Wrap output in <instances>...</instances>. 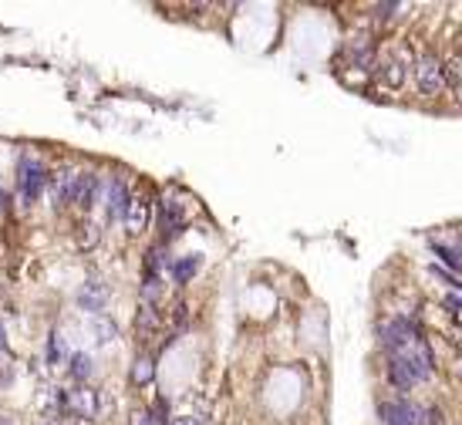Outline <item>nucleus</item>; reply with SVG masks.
Wrapping results in <instances>:
<instances>
[{
    "label": "nucleus",
    "mask_w": 462,
    "mask_h": 425,
    "mask_svg": "<svg viewBox=\"0 0 462 425\" xmlns=\"http://www.w3.org/2000/svg\"><path fill=\"white\" fill-rule=\"evenodd\" d=\"M44 183H47V172H44L41 159L24 155L21 165H17V189H21V199H24V203H34L41 196V189H44Z\"/></svg>",
    "instance_id": "obj_1"
},
{
    "label": "nucleus",
    "mask_w": 462,
    "mask_h": 425,
    "mask_svg": "<svg viewBox=\"0 0 462 425\" xmlns=\"http://www.w3.org/2000/svg\"><path fill=\"white\" fill-rule=\"evenodd\" d=\"M415 81H419L422 95H439L446 88L442 84V61L432 58V54H425L422 61H419V68H415Z\"/></svg>",
    "instance_id": "obj_2"
},
{
    "label": "nucleus",
    "mask_w": 462,
    "mask_h": 425,
    "mask_svg": "<svg viewBox=\"0 0 462 425\" xmlns=\"http://www.w3.org/2000/svg\"><path fill=\"white\" fill-rule=\"evenodd\" d=\"M183 230H186V213L179 209V203H162V209H159V233H162V240L169 243Z\"/></svg>",
    "instance_id": "obj_3"
},
{
    "label": "nucleus",
    "mask_w": 462,
    "mask_h": 425,
    "mask_svg": "<svg viewBox=\"0 0 462 425\" xmlns=\"http://www.w3.org/2000/svg\"><path fill=\"white\" fill-rule=\"evenodd\" d=\"M102 405H105V398L98 391H91V388H81L75 395H68V409L75 415H81V419H95L102 412Z\"/></svg>",
    "instance_id": "obj_4"
},
{
    "label": "nucleus",
    "mask_w": 462,
    "mask_h": 425,
    "mask_svg": "<svg viewBox=\"0 0 462 425\" xmlns=\"http://www.w3.org/2000/svg\"><path fill=\"white\" fill-rule=\"evenodd\" d=\"M102 189V179L95 172H75V186H71V203L78 206H91L95 196Z\"/></svg>",
    "instance_id": "obj_5"
},
{
    "label": "nucleus",
    "mask_w": 462,
    "mask_h": 425,
    "mask_svg": "<svg viewBox=\"0 0 462 425\" xmlns=\"http://www.w3.org/2000/svg\"><path fill=\"white\" fill-rule=\"evenodd\" d=\"M382 415L388 425H425L422 412L408 402H395V405H382Z\"/></svg>",
    "instance_id": "obj_6"
},
{
    "label": "nucleus",
    "mask_w": 462,
    "mask_h": 425,
    "mask_svg": "<svg viewBox=\"0 0 462 425\" xmlns=\"http://www.w3.org/2000/svg\"><path fill=\"white\" fill-rule=\"evenodd\" d=\"M105 301H108V287L98 284V280H88V284L78 290V304H81L84 310H102L105 308Z\"/></svg>",
    "instance_id": "obj_7"
},
{
    "label": "nucleus",
    "mask_w": 462,
    "mask_h": 425,
    "mask_svg": "<svg viewBox=\"0 0 462 425\" xmlns=\"http://www.w3.org/2000/svg\"><path fill=\"white\" fill-rule=\"evenodd\" d=\"M105 199H108V216H112V220H122L125 209H128V203H132V196H128V189H125L122 179H112V183H108Z\"/></svg>",
    "instance_id": "obj_8"
},
{
    "label": "nucleus",
    "mask_w": 462,
    "mask_h": 425,
    "mask_svg": "<svg viewBox=\"0 0 462 425\" xmlns=\"http://www.w3.org/2000/svg\"><path fill=\"white\" fill-rule=\"evenodd\" d=\"M146 223H149V206L142 199H132L128 209H125V227H128V233H142Z\"/></svg>",
    "instance_id": "obj_9"
},
{
    "label": "nucleus",
    "mask_w": 462,
    "mask_h": 425,
    "mask_svg": "<svg viewBox=\"0 0 462 425\" xmlns=\"http://www.w3.org/2000/svg\"><path fill=\"white\" fill-rule=\"evenodd\" d=\"M155 331H159V314H155L152 308H142L139 317H135V334H139V341H152Z\"/></svg>",
    "instance_id": "obj_10"
},
{
    "label": "nucleus",
    "mask_w": 462,
    "mask_h": 425,
    "mask_svg": "<svg viewBox=\"0 0 462 425\" xmlns=\"http://www.w3.org/2000/svg\"><path fill=\"white\" fill-rule=\"evenodd\" d=\"M199 267H203V257H196V253H193V257L176 260L169 271H172V277H176L179 284H186V280H193V277H196V271H199Z\"/></svg>",
    "instance_id": "obj_11"
},
{
    "label": "nucleus",
    "mask_w": 462,
    "mask_h": 425,
    "mask_svg": "<svg viewBox=\"0 0 462 425\" xmlns=\"http://www.w3.org/2000/svg\"><path fill=\"white\" fill-rule=\"evenodd\" d=\"M165 267H172V260L165 257V250H162V246H152V250H149V257H146V273H149V277H159Z\"/></svg>",
    "instance_id": "obj_12"
},
{
    "label": "nucleus",
    "mask_w": 462,
    "mask_h": 425,
    "mask_svg": "<svg viewBox=\"0 0 462 425\" xmlns=\"http://www.w3.org/2000/svg\"><path fill=\"white\" fill-rule=\"evenodd\" d=\"M71 378L75 382H88L91 378V358L88 354H71Z\"/></svg>",
    "instance_id": "obj_13"
},
{
    "label": "nucleus",
    "mask_w": 462,
    "mask_h": 425,
    "mask_svg": "<svg viewBox=\"0 0 462 425\" xmlns=\"http://www.w3.org/2000/svg\"><path fill=\"white\" fill-rule=\"evenodd\" d=\"M152 375H155L152 361H149V358H139V361H135V368H132V382H135V385H149V382H152Z\"/></svg>",
    "instance_id": "obj_14"
},
{
    "label": "nucleus",
    "mask_w": 462,
    "mask_h": 425,
    "mask_svg": "<svg viewBox=\"0 0 462 425\" xmlns=\"http://www.w3.org/2000/svg\"><path fill=\"white\" fill-rule=\"evenodd\" d=\"M432 250H435V257H439L446 267L459 271V250H456V246H446V243H432Z\"/></svg>",
    "instance_id": "obj_15"
},
{
    "label": "nucleus",
    "mask_w": 462,
    "mask_h": 425,
    "mask_svg": "<svg viewBox=\"0 0 462 425\" xmlns=\"http://www.w3.org/2000/svg\"><path fill=\"white\" fill-rule=\"evenodd\" d=\"M382 78H385L391 88H398V84L405 81V68H402V61H391V65H385V68H382Z\"/></svg>",
    "instance_id": "obj_16"
},
{
    "label": "nucleus",
    "mask_w": 462,
    "mask_h": 425,
    "mask_svg": "<svg viewBox=\"0 0 462 425\" xmlns=\"http://www.w3.org/2000/svg\"><path fill=\"white\" fill-rule=\"evenodd\" d=\"M61 358H65V341H61V334H51V341H47V361L58 365Z\"/></svg>",
    "instance_id": "obj_17"
},
{
    "label": "nucleus",
    "mask_w": 462,
    "mask_h": 425,
    "mask_svg": "<svg viewBox=\"0 0 462 425\" xmlns=\"http://www.w3.org/2000/svg\"><path fill=\"white\" fill-rule=\"evenodd\" d=\"M459 61H449V65H442V84H449V88H459Z\"/></svg>",
    "instance_id": "obj_18"
},
{
    "label": "nucleus",
    "mask_w": 462,
    "mask_h": 425,
    "mask_svg": "<svg viewBox=\"0 0 462 425\" xmlns=\"http://www.w3.org/2000/svg\"><path fill=\"white\" fill-rule=\"evenodd\" d=\"M142 297H146V308H149L155 297H159V277H149V273H146V284H142Z\"/></svg>",
    "instance_id": "obj_19"
},
{
    "label": "nucleus",
    "mask_w": 462,
    "mask_h": 425,
    "mask_svg": "<svg viewBox=\"0 0 462 425\" xmlns=\"http://www.w3.org/2000/svg\"><path fill=\"white\" fill-rule=\"evenodd\" d=\"M98 334H102L98 341H102V345H108V341L115 338V324H108V321H98Z\"/></svg>",
    "instance_id": "obj_20"
},
{
    "label": "nucleus",
    "mask_w": 462,
    "mask_h": 425,
    "mask_svg": "<svg viewBox=\"0 0 462 425\" xmlns=\"http://www.w3.org/2000/svg\"><path fill=\"white\" fill-rule=\"evenodd\" d=\"M395 10H402V3H378V7H375V14H378V17H395Z\"/></svg>",
    "instance_id": "obj_21"
},
{
    "label": "nucleus",
    "mask_w": 462,
    "mask_h": 425,
    "mask_svg": "<svg viewBox=\"0 0 462 425\" xmlns=\"http://www.w3.org/2000/svg\"><path fill=\"white\" fill-rule=\"evenodd\" d=\"M446 308H449V314H452V317H459V308H462V301H459V294H456V290H452V294L446 297Z\"/></svg>",
    "instance_id": "obj_22"
},
{
    "label": "nucleus",
    "mask_w": 462,
    "mask_h": 425,
    "mask_svg": "<svg viewBox=\"0 0 462 425\" xmlns=\"http://www.w3.org/2000/svg\"><path fill=\"white\" fill-rule=\"evenodd\" d=\"M132 425H155V419L149 415V409H142V412H135V415H132Z\"/></svg>",
    "instance_id": "obj_23"
},
{
    "label": "nucleus",
    "mask_w": 462,
    "mask_h": 425,
    "mask_svg": "<svg viewBox=\"0 0 462 425\" xmlns=\"http://www.w3.org/2000/svg\"><path fill=\"white\" fill-rule=\"evenodd\" d=\"M169 425H203V419L199 415H183V419H172Z\"/></svg>",
    "instance_id": "obj_24"
},
{
    "label": "nucleus",
    "mask_w": 462,
    "mask_h": 425,
    "mask_svg": "<svg viewBox=\"0 0 462 425\" xmlns=\"http://www.w3.org/2000/svg\"><path fill=\"white\" fill-rule=\"evenodd\" d=\"M172 321H176V328H183V324H186V304H176V314H172Z\"/></svg>",
    "instance_id": "obj_25"
},
{
    "label": "nucleus",
    "mask_w": 462,
    "mask_h": 425,
    "mask_svg": "<svg viewBox=\"0 0 462 425\" xmlns=\"http://www.w3.org/2000/svg\"><path fill=\"white\" fill-rule=\"evenodd\" d=\"M0 351H7V338H3V324H0Z\"/></svg>",
    "instance_id": "obj_26"
},
{
    "label": "nucleus",
    "mask_w": 462,
    "mask_h": 425,
    "mask_svg": "<svg viewBox=\"0 0 462 425\" xmlns=\"http://www.w3.org/2000/svg\"><path fill=\"white\" fill-rule=\"evenodd\" d=\"M3 209H7V193L0 189V213H3Z\"/></svg>",
    "instance_id": "obj_27"
},
{
    "label": "nucleus",
    "mask_w": 462,
    "mask_h": 425,
    "mask_svg": "<svg viewBox=\"0 0 462 425\" xmlns=\"http://www.w3.org/2000/svg\"><path fill=\"white\" fill-rule=\"evenodd\" d=\"M0 425H14V419H0Z\"/></svg>",
    "instance_id": "obj_28"
}]
</instances>
